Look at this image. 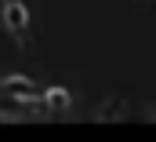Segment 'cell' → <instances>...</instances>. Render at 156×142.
<instances>
[{
    "mask_svg": "<svg viewBox=\"0 0 156 142\" xmlns=\"http://www.w3.org/2000/svg\"><path fill=\"white\" fill-rule=\"evenodd\" d=\"M0 18H4V29L11 33V40L18 47H29V7H26V0H4Z\"/></svg>",
    "mask_w": 156,
    "mask_h": 142,
    "instance_id": "obj_1",
    "label": "cell"
},
{
    "mask_svg": "<svg viewBox=\"0 0 156 142\" xmlns=\"http://www.w3.org/2000/svg\"><path fill=\"white\" fill-rule=\"evenodd\" d=\"M47 117L44 99H15L0 91V120H40Z\"/></svg>",
    "mask_w": 156,
    "mask_h": 142,
    "instance_id": "obj_2",
    "label": "cell"
},
{
    "mask_svg": "<svg viewBox=\"0 0 156 142\" xmlns=\"http://www.w3.org/2000/svg\"><path fill=\"white\" fill-rule=\"evenodd\" d=\"M44 106H47V113H66V109H69V91L47 88V91H44Z\"/></svg>",
    "mask_w": 156,
    "mask_h": 142,
    "instance_id": "obj_3",
    "label": "cell"
}]
</instances>
